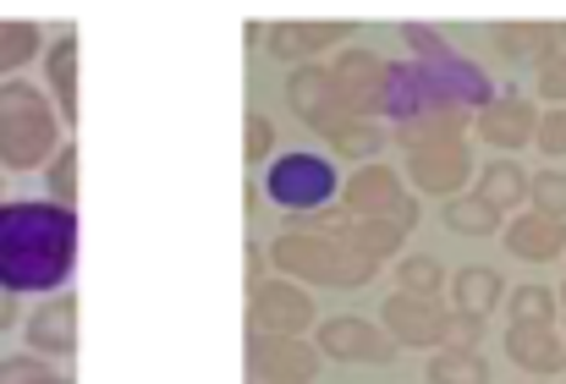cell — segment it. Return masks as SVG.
<instances>
[{
  "label": "cell",
  "mask_w": 566,
  "mask_h": 384,
  "mask_svg": "<svg viewBox=\"0 0 566 384\" xmlns=\"http://www.w3.org/2000/svg\"><path fill=\"white\" fill-rule=\"evenodd\" d=\"M401 44H412L418 55L412 61H390V77H385V99H379V116L390 127H412V121H468L479 116L495 88L490 77L457 55L434 28L423 22H407L401 28Z\"/></svg>",
  "instance_id": "cell-1"
},
{
  "label": "cell",
  "mask_w": 566,
  "mask_h": 384,
  "mask_svg": "<svg viewBox=\"0 0 566 384\" xmlns=\"http://www.w3.org/2000/svg\"><path fill=\"white\" fill-rule=\"evenodd\" d=\"M77 269V214L50 198L0 203V286L17 297H61Z\"/></svg>",
  "instance_id": "cell-2"
},
{
  "label": "cell",
  "mask_w": 566,
  "mask_h": 384,
  "mask_svg": "<svg viewBox=\"0 0 566 384\" xmlns=\"http://www.w3.org/2000/svg\"><path fill=\"white\" fill-rule=\"evenodd\" d=\"M61 149H66V121L55 99L28 77H6L0 83V171H44Z\"/></svg>",
  "instance_id": "cell-3"
},
{
  "label": "cell",
  "mask_w": 566,
  "mask_h": 384,
  "mask_svg": "<svg viewBox=\"0 0 566 384\" xmlns=\"http://www.w3.org/2000/svg\"><path fill=\"white\" fill-rule=\"evenodd\" d=\"M270 258H275V269H281L286 280H297V286H336V291H347V286H369L379 275L375 258L358 253V247L342 236V220H336L331 231H286V236H275Z\"/></svg>",
  "instance_id": "cell-4"
},
{
  "label": "cell",
  "mask_w": 566,
  "mask_h": 384,
  "mask_svg": "<svg viewBox=\"0 0 566 384\" xmlns=\"http://www.w3.org/2000/svg\"><path fill=\"white\" fill-rule=\"evenodd\" d=\"M264 192L270 203H281L286 214H319L342 198V177L325 154L314 149H292V154H275L270 171H264Z\"/></svg>",
  "instance_id": "cell-5"
},
{
  "label": "cell",
  "mask_w": 566,
  "mask_h": 384,
  "mask_svg": "<svg viewBox=\"0 0 566 384\" xmlns=\"http://www.w3.org/2000/svg\"><path fill=\"white\" fill-rule=\"evenodd\" d=\"M342 198H347L353 220H396L401 231L418 225V198L407 192L401 171H390V166H358V177L342 182Z\"/></svg>",
  "instance_id": "cell-6"
},
{
  "label": "cell",
  "mask_w": 566,
  "mask_h": 384,
  "mask_svg": "<svg viewBox=\"0 0 566 384\" xmlns=\"http://www.w3.org/2000/svg\"><path fill=\"white\" fill-rule=\"evenodd\" d=\"M314 346H319V358H331V363H390V358H396V341L379 330V319H358V313H331V319H319Z\"/></svg>",
  "instance_id": "cell-7"
},
{
  "label": "cell",
  "mask_w": 566,
  "mask_h": 384,
  "mask_svg": "<svg viewBox=\"0 0 566 384\" xmlns=\"http://www.w3.org/2000/svg\"><path fill=\"white\" fill-rule=\"evenodd\" d=\"M286 99H292V110H297V121L303 127H314V132H336L353 110H347V99H342V88H336V77H331V66H297L292 77H286Z\"/></svg>",
  "instance_id": "cell-8"
},
{
  "label": "cell",
  "mask_w": 566,
  "mask_h": 384,
  "mask_svg": "<svg viewBox=\"0 0 566 384\" xmlns=\"http://www.w3.org/2000/svg\"><path fill=\"white\" fill-rule=\"evenodd\" d=\"M253 330L259 335H303L314 330V297L308 286L275 275V280H259L253 286Z\"/></svg>",
  "instance_id": "cell-9"
},
{
  "label": "cell",
  "mask_w": 566,
  "mask_h": 384,
  "mask_svg": "<svg viewBox=\"0 0 566 384\" xmlns=\"http://www.w3.org/2000/svg\"><path fill=\"white\" fill-rule=\"evenodd\" d=\"M446 324L451 313H440L429 297H407V291H390L379 302V330L396 341V346H446Z\"/></svg>",
  "instance_id": "cell-10"
},
{
  "label": "cell",
  "mask_w": 566,
  "mask_h": 384,
  "mask_svg": "<svg viewBox=\"0 0 566 384\" xmlns=\"http://www.w3.org/2000/svg\"><path fill=\"white\" fill-rule=\"evenodd\" d=\"M331 77H336V88H342L347 110H353V116H364V121H375L379 99H385L390 61L375 55V50H342V55L331 61Z\"/></svg>",
  "instance_id": "cell-11"
},
{
  "label": "cell",
  "mask_w": 566,
  "mask_h": 384,
  "mask_svg": "<svg viewBox=\"0 0 566 384\" xmlns=\"http://www.w3.org/2000/svg\"><path fill=\"white\" fill-rule=\"evenodd\" d=\"M248 358L264 384H314L319 363H325V358H314V346L303 335H259V330H253Z\"/></svg>",
  "instance_id": "cell-12"
},
{
  "label": "cell",
  "mask_w": 566,
  "mask_h": 384,
  "mask_svg": "<svg viewBox=\"0 0 566 384\" xmlns=\"http://www.w3.org/2000/svg\"><path fill=\"white\" fill-rule=\"evenodd\" d=\"M468 177H473L468 143H434V149H412V154H407V188H412V192H429V198H457Z\"/></svg>",
  "instance_id": "cell-13"
},
{
  "label": "cell",
  "mask_w": 566,
  "mask_h": 384,
  "mask_svg": "<svg viewBox=\"0 0 566 384\" xmlns=\"http://www.w3.org/2000/svg\"><path fill=\"white\" fill-rule=\"evenodd\" d=\"M28 346L33 358H72L77 352V302L61 291V297H44L33 313H28Z\"/></svg>",
  "instance_id": "cell-14"
},
{
  "label": "cell",
  "mask_w": 566,
  "mask_h": 384,
  "mask_svg": "<svg viewBox=\"0 0 566 384\" xmlns=\"http://www.w3.org/2000/svg\"><path fill=\"white\" fill-rule=\"evenodd\" d=\"M347 39H353L347 22H275V28H270V55H275V61L314 66L319 50H336V44H347Z\"/></svg>",
  "instance_id": "cell-15"
},
{
  "label": "cell",
  "mask_w": 566,
  "mask_h": 384,
  "mask_svg": "<svg viewBox=\"0 0 566 384\" xmlns=\"http://www.w3.org/2000/svg\"><path fill=\"white\" fill-rule=\"evenodd\" d=\"M479 132L495 143V149H523L534 143V110L523 94H495L484 110H479Z\"/></svg>",
  "instance_id": "cell-16"
},
{
  "label": "cell",
  "mask_w": 566,
  "mask_h": 384,
  "mask_svg": "<svg viewBox=\"0 0 566 384\" xmlns=\"http://www.w3.org/2000/svg\"><path fill=\"white\" fill-rule=\"evenodd\" d=\"M44 77H50V94H55L61 121L72 127V121H77V33H61V39L44 50Z\"/></svg>",
  "instance_id": "cell-17"
},
{
  "label": "cell",
  "mask_w": 566,
  "mask_h": 384,
  "mask_svg": "<svg viewBox=\"0 0 566 384\" xmlns=\"http://www.w3.org/2000/svg\"><path fill=\"white\" fill-rule=\"evenodd\" d=\"M342 236H347L358 253H369L375 264L396 258V253H401V242H407V231H401L396 220H342Z\"/></svg>",
  "instance_id": "cell-18"
},
{
  "label": "cell",
  "mask_w": 566,
  "mask_h": 384,
  "mask_svg": "<svg viewBox=\"0 0 566 384\" xmlns=\"http://www.w3.org/2000/svg\"><path fill=\"white\" fill-rule=\"evenodd\" d=\"M495 297H501V275L495 269H484V264H468L457 280H451V302H457V313H490L495 308Z\"/></svg>",
  "instance_id": "cell-19"
},
{
  "label": "cell",
  "mask_w": 566,
  "mask_h": 384,
  "mask_svg": "<svg viewBox=\"0 0 566 384\" xmlns=\"http://www.w3.org/2000/svg\"><path fill=\"white\" fill-rule=\"evenodd\" d=\"M331 149H336L342 160L375 166V154L385 149V127H379V121H364V116H347V121L331 132Z\"/></svg>",
  "instance_id": "cell-20"
},
{
  "label": "cell",
  "mask_w": 566,
  "mask_h": 384,
  "mask_svg": "<svg viewBox=\"0 0 566 384\" xmlns=\"http://www.w3.org/2000/svg\"><path fill=\"white\" fill-rule=\"evenodd\" d=\"M506 352H512L523 369H539V374H551V369L562 363V346L545 335V324H512V335H506Z\"/></svg>",
  "instance_id": "cell-21"
},
{
  "label": "cell",
  "mask_w": 566,
  "mask_h": 384,
  "mask_svg": "<svg viewBox=\"0 0 566 384\" xmlns=\"http://www.w3.org/2000/svg\"><path fill=\"white\" fill-rule=\"evenodd\" d=\"M39 50H44L39 22H0V83H6V77H17Z\"/></svg>",
  "instance_id": "cell-22"
},
{
  "label": "cell",
  "mask_w": 566,
  "mask_h": 384,
  "mask_svg": "<svg viewBox=\"0 0 566 384\" xmlns=\"http://www.w3.org/2000/svg\"><path fill=\"white\" fill-rule=\"evenodd\" d=\"M429 384H490V369L479 352H462V346H440L429 358Z\"/></svg>",
  "instance_id": "cell-23"
},
{
  "label": "cell",
  "mask_w": 566,
  "mask_h": 384,
  "mask_svg": "<svg viewBox=\"0 0 566 384\" xmlns=\"http://www.w3.org/2000/svg\"><path fill=\"white\" fill-rule=\"evenodd\" d=\"M495 203L484 198V192H457L451 203H446V225L451 231H462V236H490L495 231Z\"/></svg>",
  "instance_id": "cell-24"
},
{
  "label": "cell",
  "mask_w": 566,
  "mask_h": 384,
  "mask_svg": "<svg viewBox=\"0 0 566 384\" xmlns=\"http://www.w3.org/2000/svg\"><path fill=\"white\" fill-rule=\"evenodd\" d=\"M506 242H512V253L517 258H551L556 247H562V225L556 220H517L512 231H506Z\"/></svg>",
  "instance_id": "cell-25"
},
{
  "label": "cell",
  "mask_w": 566,
  "mask_h": 384,
  "mask_svg": "<svg viewBox=\"0 0 566 384\" xmlns=\"http://www.w3.org/2000/svg\"><path fill=\"white\" fill-rule=\"evenodd\" d=\"M396 291H407V297H429L434 302V291L446 286V269L429 258V253H412V258H401V269H396Z\"/></svg>",
  "instance_id": "cell-26"
},
{
  "label": "cell",
  "mask_w": 566,
  "mask_h": 384,
  "mask_svg": "<svg viewBox=\"0 0 566 384\" xmlns=\"http://www.w3.org/2000/svg\"><path fill=\"white\" fill-rule=\"evenodd\" d=\"M44 182H50V203H61V209L77 203V143H72V138H66V149L44 166Z\"/></svg>",
  "instance_id": "cell-27"
},
{
  "label": "cell",
  "mask_w": 566,
  "mask_h": 384,
  "mask_svg": "<svg viewBox=\"0 0 566 384\" xmlns=\"http://www.w3.org/2000/svg\"><path fill=\"white\" fill-rule=\"evenodd\" d=\"M479 192H484L495 209H512V203L528 192V177H523L517 166H506V160H501V166H490V171H484V188Z\"/></svg>",
  "instance_id": "cell-28"
},
{
  "label": "cell",
  "mask_w": 566,
  "mask_h": 384,
  "mask_svg": "<svg viewBox=\"0 0 566 384\" xmlns=\"http://www.w3.org/2000/svg\"><path fill=\"white\" fill-rule=\"evenodd\" d=\"M0 384H72L66 374H50L44 358H6L0 363Z\"/></svg>",
  "instance_id": "cell-29"
},
{
  "label": "cell",
  "mask_w": 566,
  "mask_h": 384,
  "mask_svg": "<svg viewBox=\"0 0 566 384\" xmlns=\"http://www.w3.org/2000/svg\"><path fill=\"white\" fill-rule=\"evenodd\" d=\"M242 132H248V143H242L248 166H264V160H270V149H275V127H270V116H259V110H253Z\"/></svg>",
  "instance_id": "cell-30"
},
{
  "label": "cell",
  "mask_w": 566,
  "mask_h": 384,
  "mask_svg": "<svg viewBox=\"0 0 566 384\" xmlns=\"http://www.w3.org/2000/svg\"><path fill=\"white\" fill-rule=\"evenodd\" d=\"M512 313H517V324H545L551 297H545V291H517V297H512Z\"/></svg>",
  "instance_id": "cell-31"
},
{
  "label": "cell",
  "mask_w": 566,
  "mask_h": 384,
  "mask_svg": "<svg viewBox=\"0 0 566 384\" xmlns=\"http://www.w3.org/2000/svg\"><path fill=\"white\" fill-rule=\"evenodd\" d=\"M534 198H539L545 209H566V182L562 177H534Z\"/></svg>",
  "instance_id": "cell-32"
},
{
  "label": "cell",
  "mask_w": 566,
  "mask_h": 384,
  "mask_svg": "<svg viewBox=\"0 0 566 384\" xmlns=\"http://www.w3.org/2000/svg\"><path fill=\"white\" fill-rule=\"evenodd\" d=\"M539 143L556 154V149H566V116H551L545 127H539Z\"/></svg>",
  "instance_id": "cell-33"
},
{
  "label": "cell",
  "mask_w": 566,
  "mask_h": 384,
  "mask_svg": "<svg viewBox=\"0 0 566 384\" xmlns=\"http://www.w3.org/2000/svg\"><path fill=\"white\" fill-rule=\"evenodd\" d=\"M17 313H22V308H17V291H6V286H0V330H11V324H17Z\"/></svg>",
  "instance_id": "cell-34"
}]
</instances>
